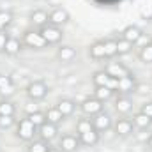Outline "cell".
Returning <instances> with one entry per match:
<instances>
[{
    "label": "cell",
    "instance_id": "13",
    "mask_svg": "<svg viewBox=\"0 0 152 152\" xmlns=\"http://www.w3.org/2000/svg\"><path fill=\"white\" fill-rule=\"evenodd\" d=\"M133 122L131 120H127V118H118L117 120V124H115V131H117V134H120V136H129L131 133H133Z\"/></svg>",
    "mask_w": 152,
    "mask_h": 152
},
{
    "label": "cell",
    "instance_id": "1",
    "mask_svg": "<svg viewBox=\"0 0 152 152\" xmlns=\"http://www.w3.org/2000/svg\"><path fill=\"white\" fill-rule=\"evenodd\" d=\"M94 85L96 87H108L112 92H118V94H129L136 90V80L134 76L129 75L126 78H112L110 75H106L104 71H97L92 76Z\"/></svg>",
    "mask_w": 152,
    "mask_h": 152
},
{
    "label": "cell",
    "instance_id": "26",
    "mask_svg": "<svg viewBox=\"0 0 152 152\" xmlns=\"http://www.w3.org/2000/svg\"><path fill=\"white\" fill-rule=\"evenodd\" d=\"M112 96H113V92L108 87H96V97L99 101H108Z\"/></svg>",
    "mask_w": 152,
    "mask_h": 152
},
{
    "label": "cell",
    "instance_id": "2",
    "mask_svg": "<svg viewBox=\"0 0 152 152\" xmlns=\"http://www.w3.org/2000/svg\"><path fill=\"white\" fill-rule=\"evenodd\" d=\"M39 34L42 36V39L48 42V44H55V42H58L60 39H62V30L58 28V27H53V25H44V27H41V30H39Z\"/></svg>",
    "mask_w": 152,
    "mask_h": 152
},
{
    "label": "cell",
    "instance_id": "4",
    "mask_svg": "<svg viewBox=\"0 0 152 152\" xmlns=\"http://www.w3.org/2000/svg\"><path fill=\"white\" fill-rule=\"evenodd\" d=\"M67 21H69V12L66 9H55L48 14V23L53 25V27H60Z\"/></svg>",
    "mask_w": 152,
    "mask_h": 152
},
{
    "label": "cell",
    "instance_id": "9",
    "mask_svg": "<svg viewBox=\"0 0 152 152\" xmlns=\"http://www.w3.org/2000/svg\"><path fill=\"white\" fill-rule=\"evenodd\" d=\"M57 133H58L57 126H55V124H50V122H44V124L39 127V136H41V140H44V142H51V140L57 136Z\"/></svg>",
    "mask_w": 152,
    "mask_h": 152
},
{
    "label": "cell",
    "instance_id": "36",
    "mask_svg": "<svg viewBox=\"0 0 152 152\" xmlns=\"http://www.w3.org/2000/svg\"><path fill=\"white\" fill-rule=\"evenodd\" d=\"M27 110H28V115H30V113H36V112H39L37 104H30V106H28Z\"/></svg>",
    "mask_w": 152,
    "mask_h": 152
},
{
    "label": "cell",
    "instance_id": "7",
    "mask_svg": "<svg viewBox=\"0 0 152 152\" xmlns=\"http://www.w3.org/2000/svg\"><path fill=\"white\" fill-rule=\"evenodd\" d=\"M81 110H83V113H87V115H97L99 112H103V101H99L97 97L85 99L81 103Z\"/></svg>",
    "mask_w": 152,
    "mask_h": 152
},
{
    "label": "cell",
    "instance_id": "16",
    "mask_svg": "<svg viewBox=\"0 0 152 152\" xmlns=\"http://www.w3.org/2000/svg\"><path fill=\"white\" fill-rule=\"evenodd\" d=\"M133 124L136 126V127H140V129H147L149 126L152 124V118L151 117H147L145 113H136L134 115V118H133Z\"/></svg>",
    "mask_w": 152,
    "mask_h": 152
},
{
    "label": "cell",
    "instance_id": "5",
    "mask_svg": "<svg viewBox=\"0 0 152 152\" xmlns=\"http://www.w3.org/2000/svg\"><path fill=\"white\" fill-rule=\"evenodd\" d=\"M23 42L27 44V46H30V48H44L48 42L42 39V36L39 34V32H32V30H28V32H25V36H23Z\"/></svg>",
    "mask_w": 152,
    "mask_h": 152
},
{
    "label": "cell",
    "instance_id": "19",
    "mask_svg": "<svg viewBox=\"0 0 152 152\" xmlns=\"http://www.w3.org/2000/svg\"><path fill=\"white\" fill-rule=\"evenodd\" d=\"M30 20H32V23L37 25V27H44V25H48V14H46L44 11H34L32 16H30Z\"/></svg>",
    "mask_w": 152,
    "mask_h": 152
},
{
    "label": "cell",
    "instance_id": "15",
    "mask_svg": "<svg viewBox=\"0 0 152 152\" xmlns=\"http://www.w3.org/2000/svg\"><path fill=\"white\" fill-rule=\"evenodd\" d=\"M57 110L64 115V117H69V115H73V112H75V103L69 101V99H62L57 104Z\"/></svg>",
    "mask_w": 152,
    "mask_h": 152
},
{
    "label": "cell",
    "instance_id": "37",
    "mask_svg": "<svg viewBox=\"0 0 152 152\" xmlns=\"http://www.w3.org/2000/svg\"><path fill=\"white\" fill-rule=\"evenodd\" d=\"M99 4H115V2H120V0H96Z\"/></svg>",
    "mask_w": 152,
    "mask_h": 152
},
{
    "label": "cell",
    "instance_id": "11",
    "mask_svg": "<svg viewBox=\"0 0 152 152\" xmlns=\"http://www.w3.org/2000/svg\"><path fill=\"white\" fill-rule=\"evenodd\" d=\"M104 73L110 75L112 78H126V76L131 75V73H129L122 64H118V62H112V64H108L106 69H104Z\"/></svg>",
    "mask_w": 152,
    "mask_h": 152
},
{
    "label": "cell",
    "instance_id": "35",
    "mask_svg": "<svg viewBox=\"0 0 152 152\" xmlns=\"http://www.w3.org/2000/svg\"><path fill=\"white\" fill-rule=\"evenodd\" d=\"M9 41V37H7V34H5V30L4 32H0V50H4L5 48V42Z\"/></svg>",
    "mask_w": 152,
    "mask_h": 152
},
{
    "label": "cell",
    "instance_id": "28",
    "mask_svg": "<svg viewBox=\"0 0 152 152\" xmlns=\"http://www.w3.org/2000/svg\"><path fill=\"white\" fill-rule=\"evenodd\" d=\"M48 143L44 142V140H39V142H34V143H30V147H28V152H48Z\"/></svg>",
    "mask_w": 152,
    "mask_h": 152
},
{
    "label": "cell",
    "instance_id": "20",
    "mask_svg": "<svg viewBox=\"0 0 152 152\" xmlns=\"http://www.w3.org/2000/svg\"><path fill=\"white\" fill-rule=\"evenodd\" d=\"M90 57L99 60V58H106L104 57V42H94L90 46Z\"/></svg>",
    "mask_w": 152,
    "mask_h": 152
},
{
    "label": "cell",
    "instance_id": "33",
    "mask_svg": "<svg viewBox=\"0 0 152 152\" xmlns=\"http://www.w3.org/2000/svg\"><path fill=\"white\" fill-rule=\"evenodd\" d=\"M12 124H14L12 115H0V127H2V129H7V127H11Z\"/></svg>",
    "mask_w": 152,
    "mask_h": 152
},
{
    "label": "cell",
    "instance_id": "21",
    "mask_svg": "<svg viewBox=\"0 0 152 152\" xmlns=\"http://www.w3.org/2000/svg\"><path fill=\"white\" fill-rule=\"evenodd\" d=\"M62 120H64V115L57 110V106L46 112V122H50V124H55V126H57V124H58V122H62Z\"/></svg>",
    "mask_w": 152,
    "mask_h": 152
},
{
    "label": "cell",
    "instance_id": "14",
    "mask_svg": "<svg viewBox=\"0 0 152 152\" xmlns=\"http://www.w3.org/2000/svg\"><path fill=\"white\" fill-rule=\"evenodd\" d=\"M80 142H81L83 145H88V147L96 145V143L99 142V131H97V129H90V131L80 134Z\"/></svg>",
    "mask_w": 152,
    "mask_h": 152
},
{
    "label": "cell",
    "instance_id": "10",
    "mask_svg": "<svg viewBox=\"0 0 152 152\" xmlns=\"http://www.w3.org/2000/svg\"><path fill=\"white\" fill-rule=\"evenodd\" d=\"M92 124L97 131H106V129L112 127V117L108 113H104V112H99L96 115V118L92 120Z\"/></svg>",
    "mask_w": 152,
    "mask_h": 152
},
{
    "label": "cell",
    "instance_id": "38",
    "mask_svg": "<svg viewBox=\"0 0 152 152\" xmlns=\"http://www.w3.org/2000/svg\"><path fill=\"white\" fill-rule=\"evenodd\" d=\"M48 152H62V151H60V149H53V147H50V149H48Z\"/></svg>",
    "mask_w": 152,
    "mask_h": 152
},
{
    "label": "cell",
    "instance_id": "17",
    "mask_svg": "<svg viewBox=\"0 0 152 152\" xmlns=\"http://www.w3.org/2000/svg\"><path fill=\"white\" fill-rule=\"evenodd\" d=\"M115 108H117V112H120V113H127V112L133 108V103H131L126 96H118V99H117V103H115Z\"/></svg>",
    "mask_w": 152,
    "mask_h": 152
},
{
    "label": "cell",
    "instance_id": "18",
    "mask_svg": "<svg viewBox=\"0 0 152 152\" xmlns=\"http://www.w3.org/2000/svg\"><path fill=\"white\" fill-rule=\"evenodd\" d=\"M20 50H21V42H20L18 39L9 37V41L5 42V48H4V51H5L7 55H16Z\"/></svg>",
    "mask_w": 152,
    "mask_h": 152
},
{
    "label": "cell",
    "instance_id": "8",
    "mask_svg": "<svg viewBox=\"0 0 152 152\" xmlns=\"http://www.w3.org/2000/svg\"><path fill=\"white\" fill-rule=\"evenodd\" d=\"M80 145V138H76L73 134H64L60 138V151L62 152H75Z\"/></svg>",
    "mask_w": 152,
    "mask_h": 152
},
{
    "label": "cell",
    "instance_id": "22",
    "mask_svg": "<svg viewBox=\"0 0 152 152\" xmlns=\"http://www.w3.org/2000/svg\"><path fill=\"white\" fill-rule=\"evenodd\" d=\"M58 57H60L64 62H69V60H73L76 57V50L71 48V46H62V48L58 50Z\"/></svg>",
    "mask_w": 152,
    "mask_h": 152
},
{
    "label": "cell",
    "instance_id": "31",
    "mask_svg": "<svg viewBox=\"0 0 152 152\" xmlns=\"http://www.w3.org/2000/svg\"><path fill=\"white\" fill-rule=\"evenodd\" d=\"M0 115H14V106L9 101H0Z\"/></svg>",
    "mask_w": 152,
    "mask_h": 152
},
{
    "label": "cell",
    "instance_id": "24",
    "mask_svg": "<svg viewBox=\"0 0 152 152\" xmlns=\"http://www.w3.org/2000/svg\"><path fill=\"white\" fill-rule=\"evenodd\" d=\"M115 55H118L117 41H104V57L106 58H112Z\"/></svg>",
    "mask_w": 152,
    "mask_h": 152
},
{
    "label": "cell",
    "instance_id": "39",
    "mask_svg": "<svg viewBox=\"0 0 152 152\" xmlns=\"http://www.w3.org/2000/svg\"><path fill=\"white\" fill-rule=\"evenodd\" d=\"M149 147H152V134H151V138H149Z\"/></svg>",
    "mask_w": 152,
    "mask_h": 152
},
{
    "label": "cell",
    "instance_id": "6",
    "mask_svg": "<svg viewBox=\"0 0 152 152\" xmlns=\"http://www.w3.org/2000/svg\"><path fill=\"white\" fill-rule=\"evenodd\" d=\"M27 94H28L30 99H42L48 94V87L42 81H34L27 87Z\"/></svg>",
    "mask_w": 152,
    "mask_h": 152
},
{
    "label": "cell",
    "instance_id": "23",
    "mask_svg": "<svg viewBox=\"0 0 152 152\" xmlns=\"http://www.w3.org/2000/svg\"><path fill=\"white\" fill-rule=\"evenodd\" d=\"M140 60L143 64H152V42L145 44L142 50H140Z\"/></svg>",
    "mask_w": 152,
    "mask_h": 152
},
{
    "label": "cell",
    "instance_id": "34",
    "mask_svg": "<svg viewBox=\"0 0 152 152\" xmlns=\"http://www.w3.org/2000/svg\"><path fill=\"white\" fill-rule=\"evenodd\" d=\"M142 113H145L147 117L152 118V103H145V104L142 106Z\"/></svg>",
    "mask_w": 152,
    "mask_h": 152
},
{
    "label": "cell",
    "instance_id": "32",
    "mask_svg": "<svg viewBox=\"0 0 152 152\" xmlns=\"http://www.w3.org/2000/svg\"><path fill=\"white\" fill-rule=\"evenodd\" d=\"M12 87V80H11V76H5V75H0V92L4 94L7 88H11Z\"/></svg>",
    "mask_w": 152,
    "mask_h": 152
},
{
    "label": "cell",
    "instance_id": "30",
    "mask_svg": "<svg viewBox=\"0 0 152 152\" xmlns=\"http://www.w3.org/2000/svg\"><path fill=\"white\" fill-rule=\"evenodd\" d=\"M131 42H127V41H124V39H118L117 41V48H118V55H126V53H129L131 51Z\"/></svg>",
    "mask_w": 152,
    "mask_h": 152
},
{
    "label": "cell",
    "instance_id": "27",
    "mask_svg": "<svg viewBox=\"0 0 152 152\" xmlns=\"http://www.w3.org/2000/svg\"><path fill=\"white\" fill-rule=\"evenodd\" d=\"M12 21V14L7 11H0V32L5 30V27H9Z\"/></svg>",
    "mask_w": 152,
    "mask_h": 152
},
{
    "label": "cell",
    "instance_id": "12",
    "mask_svg": "<svg viewBox=\"0 0 152 152\" xmlns=\"http://www.w3.org/2000/svg\"><path fill=\"white\" fill-rule=\"evenodd\" d=\"M140 37H142V30H140L136 25H129V27H126L124 32H122V39L127 41V42H131V44H134L136 41H140Z\"/></svg>",
    "mask_w": 152,
    "mask_h": 152
},
{
    "label": "cell",
    "instance_id": "29",
    "mask_svg": "<svg viewBox=\"0 0 152 152\" xmlns=\"http://www.w3.org/2000/svg\"><path fill=\"white\" fill-rule=\"evenodd\" d=\"M28 120H30L36 127H37V126L41 127V126L46 122V115H42L41 112H36V113H30V115H28Z\"/></svg>",
    "mask_w": 152,
    "mask_h": 152
},
{
    "label": "cell",
    "instance_id": "25",
    "mask_svg": "<svg viewBox=\"0 0 152 152\" xmlns=\"http://www.w3.org/2000/svg\"><path fill=\"white\" fill-rule=\"evenodd\" d=\"M76 129H78V134H83V133H87L90 129H96V127L90 122V118H80L78 124H76Z\"/></svg>",
    "mask_w": 152,
    "mask_h": 152
},
{
    "label": "cell",
    "instance_id": "3",
    "mask_svg": "<svg viewBox=\"0 0 152 152\" xmlns=\"http://www.w3.org/2000/svg\"><path fill=\"white\" fill-rule=\"evenodd\" d=\"M18 138H21V140H32L34 138V134H36V126L28 120V117L27 118H21L20 122H18Z\"/></svg>",
    "mask_w": 152,
    "mask_h": 152
}]
</instances>
